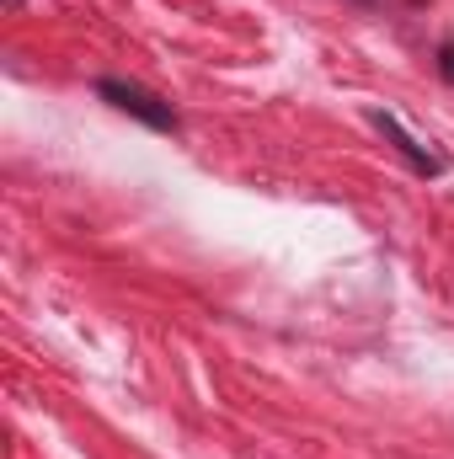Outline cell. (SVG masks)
<instances>
[{
	"mask_svg": "<svg viewBox=\"0 0 454 459\" xmlns=\"http://www.w3.org/2000/svg\"><path fill=\"white\" fill-rule=\"evenodd\" d=\"M97 91L113 102L118 113H134L139 123H150V128H161V134H171V128H177V113H171L161 97H150L144 86H134V81H97Z\"/></svg>",
	"mask_w": 454,
	"mask_h": 459,
	"instance_id": "6da1fadb",
	"label": "cell"
},
{
	"mask_svg": "<svg viewBox=\"0 0 454 459\" xmlns=\"http://www.w3.org/2000/svg\"><path fill=\"white\" fill-rule=\"evenodd\" d=\"M439 70H444V81L454 86V48H444V54H439Z\"/></svg>",
	"mask_w": 454,
	"mask_h": 459,
	"instance_id": "7a4b0ae2",
	"label": "cell"
}]
</instances>
